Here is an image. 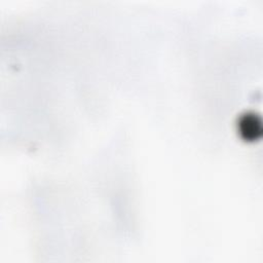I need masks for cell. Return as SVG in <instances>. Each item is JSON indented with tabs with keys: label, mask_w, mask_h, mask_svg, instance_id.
Returning a JSON list of instances; mask_svg holds the SVG:
<instances>
[{
	"label": "cell",
	"mask_w": 263,
	"mask_h": 263,
	"mask_svg": "<svg viewBox=\"0 0 263 263\" xmlns=\"http://www.w3.org/2000/svg\"><path fill=\"white\" fill-rule=\"evenodd\" d=\"M237 130L245 141L254 142L258 140L262 135V124L259 115L254 112L241 114L237 120Z\"/></svg>",
	"instance_id": "1"
}]
</instances>
